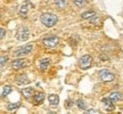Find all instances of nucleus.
I'll return each instance as SVG.
<instances>
[{
	"mask_svg": "<svg viewBox=\"0 0 123 114\" xmlns=\"http://www.w3.org/2000/svg\"><path fill=\"white\" fill-rule=\"evenodd\" d=\"M32 49H33V44H25L21 48H17L16 50H14V56L22 57L25 56V55H29L32 51Z\"/></svg>",
	"mask_w": 123,
	"mask_h": 114,
	"instance_id": "7ed1b4c3",
	"label": "nucleus"
},
{
	"mask_svg": "<svg viewBox=\"0 0 123 114\" xmlns=\"http://www.w3.org/2000/svg\"><path fill=\"white\" fill-rule=\"evenodd\" d=\"M81 17L83 18V19H90V21H92V19L97 18V14L95 12H92V10H89V12H84V13L81 14Z\"/></svg>",
	"mask_w": 123,
	"mask_h": 114,
	"instance_id": "1a4fd4ad",
	"label": "nucleus"
},
{
	"mask_svg": "<svg viewBox=\"0 0 123 114\" xmlns=\"http://www.w3.org/2000/svg\"><path fill=\"white\" fill-rule=\"evenodd\" d=\"M99 78H100L104 82H112L115 80V74L112 73L108 70H101L99 72Z\"/></svg>",
	"mask_w": 123,
	"mask_h": 114,
	"instance_id": "20e7f679",
	"label": "nucleus"
},
{
	"mask_svg": "<svg viewBox=\"0 0 123 114\" xmlns=\"http://www.w3.org/2000/svg\"><path fill=\"white\" fill-rule=\"evenodd\" d=\"M31 7H32V4H31L30 1L24 2V4L21 6V8H19V15H21L22 17H26V15H27V13H29V10H30Z\"/></svg>",
	"mask_w": 123,
	"mask_h": 114,
	"instance_id": "6e6552de",
	"label": "nucleus"
},
{
	"mask_svg": "<svg viewBox=\"0 0 123 114\" xmlns=\"http://www.w3.org/2000/svg\"><path fill=\"white\" fill-rule=\"evenodd\" d=\"M121 97L122 96H121L120 92L115 91V92H112V94L110 95V99L113 101V103H117L119 101H121Z\"/></svg>",
	"mask_w": 123,
	"mask_h": 114,
	"instance_id": "dca6fc26",
	"label": "nucleus"
},
{
	"mask_svg": "<svg viewBox=\"0 0 123 114\" xmlns=\"http://www.w3.org/2000/svg\"><path fill=\"white\" fill-rule=\"evenodd\" d=\"M16 80H17L18 84H27V83H30V80H29V78H27L26 75H19Z\"/></svg>",
	"mask_w": 123,
	"mask_h": 114,
	"instance_id": "f3484780",
	"label": "nucleus"
},
{
	"mask_svg": "<svg viewBox=\"0 0 123 114\" xmlns=\"http://www.w3.org/2000/svg\"><path fill=\"white\" fill-rule=\"evenodd\" d=\"M42 44L47 48H55L59 44V38H58L57 35H49V37H46L42 40Z\"/></svg>",
	"mask_w": 123,
	"mask_h": 114,
	"instance_id": "f03ea898",
	"label": "nucleus"
},
{
	"mask_svg": "<svg viewBox=\"0 0 123 114\" xmlns=\"http://www.w3.org/2000/svg\"><path fill=\"white\" fill-rule=\"evenodd\" d=\"M0 39H4V37H5V34H6V31H5V29H1L0 30Z\"/></svg>",
	"mask_w": 123,
	"mask_h": 114,
	"instance_id": "b1692460",
	"label": "nucleus"
},
{
	"mask_svg": "<svg viewBox=\"0 0 123 114\" xmlns=\"http://www.w3.org/2000/svg\"><path fill=\"white\" fill-rule=\"evenodd\" d=\"M48 101H49V103H50V105L56 106L58 103H59V97H58L57 95H49Z\"/></svg>",
	"mask_w": 123,
	"mask_h": 114,
	"instance_id": "2eb2a0df",
	"label": "nucleus"
},
{
	"mask_svg": "<svg viewBox=\"0 0 123 114\" xmlns=\"http://www.w3.org/2000/svg\"><path fill=\"white\" fill-rule=\"evenodd\" d=\"M12 66H13L14 70H21V69L26 66V61H25V59H22V58L14 59L13 63H12Z\"/></svg>",
	"mask_w": 123,
	"mask_h": 114,
	"instance_id": "0eeeda50",
	"label": "nucleus"
},
{
	"mask_svg": "<svg viewBox=\"0 0 123 114\" xmlns=\"http://www.w3.org/2000/svg\"><path fill=\"white\" fill-rule=\"evenodd\" d=\"M12 87L10 86H5L4 88H2V91H1V97L4 98V97H6L7 95H9L10 92H12Z\"/></svg>",
	"mask_w": 123,
	"mask_h": 114,
	"instance_id": "6ab92c4d",
	"label": "nucleus"
},
{
	"mask_svg": "<svg viewBox=\"0 0 123 114\" xmlns=\"http://www.w3.org/2000/svg\"><path fill=\"white\" fill-rule=\"evenodd\" d=\"M91 64H92V58L90 55H84V56H82L80 58V61H79V65L82 70L89 69L91 66Z\"/></svg>",
	"mask_w": 123,
	"mask_h": 114,
	"instance_id": "423d86ee",
	"label": "nucleus"
},
{
	"mask_svg": "<svg viewBox=\"0 0 123 114\" xmlns=\"http://www.w3.org/2000/svg\"><path fill=\"white\" fill-rule=\"evenodd\" d=\"M33 101H34V104H41V103H43V101H44V95L42 94V92L35 94V95H34V98H33Z\"/></svg>",
	"mask_w": 123,
	"mask_h": 114,
	"instance_id": "4468645a",
	"label": "nucleus"
},
{
	"mask_svg": "<svg viewBox=\"0 0 123 114\" xmlns=\"http://www.w3.org/2000/svg\"><path fill=\"white\" fill-rule=\"evenodd\" d=\"M7 61H8V57L5 56V55H1V58H0V64H1V67H4L5 64L7 63Z\"/></svg>",
	"mask_w": 123,
	"mask_h": 114,
	"instance_id": "4be33fe9",
	"label": "nucleus"
},
{
	"mask_svg": "<svg viewBox=\"0 0 123 114\" xmlns=\"http://www.w3.org/2000/svg\"><path fill=\"white\" fill-rule=\"evenodd\" d=\"M46 1H48V0H46Z\"/></svg>",
	"mask_w": 123,
	"mask_h": 114,
	"instance_id": "393cba45",
	"label": "nucleus"
},
{
	"mask_svg": "<svg viewBox=\"0 0 123 114\" xmlns=\"http://www.w3.org/2000/svg\"><path fill=\"white\" fill-rule=\"evenodd\" d=\"M68 0H55V5L58 9H65L67 7Z\"/></svg>",
	"mask_w": 123,
	"mask_h": 114,
	"instance_id": "f8f14e48",
	"label": "nucleus"
},
{
	"mask_svg": "<svg viewBox=\"0 0 123 114\" xmlns=\"http://www.w3.org/2000/svg\"><path fill=\"white\" fill-rule=\"evenodd\" d=\"M22 94L24 95V97L25 98H27V99H30L31 97L33 96V94H34V89L33 88H24L22 90Z\"/></svg>",
	"mask_w": 123,
	"mask_h": 114,
	"instance_id": "9b49d317",
	"label": "nucleus"
},
{
	"mask_svg": "<svg viewBox=\"0 0 123 114\" xmlns=\"http://www.w3.org/2000/svg\"><path fill=\"white\" fill-rule=\"evenodd\" d=\"M49 64H50V59L49 58H43L40 61V70L41 71H46L48 69Z\"/></svg>",
	"mask_w": 123,
	"mask_h": 114,
	"instance_id": "ddd939ff",
	"label": "nucleus"
},
{
	"mask_svg": "<svg viewBox=\"0 0 123 114\" xmlns=\"http://www.w3.org/2000/svg\"><path fill=\"white\" fill-rule=\"evenodd\" d=\"M84 114H100V113H99L98 111L93 110V108H90V110L86 111V112H84Z\"/></svg>",
	"mask_w": 123,
	"mask_h": 114,
	"instance_id": "5701e85b",
	"label": "nucleus"
},
{
	"mask_svg": "<svg viewBox=\"0 0 123 114\" xmlns=\"http://www.w3.org/2000/svg\"><path fill=\"white\" fill-rule=\"evenodd\" d=\"M40 19H41V22H42V24H43L44 26L47 27H53L56 25V23H57L58 18L57 16L55 15V14H51V13H44L41 15V17H40Z\"/></svg>",
	"mask_w": 123,
	"mask_h": 114,
	"instance_id": "f257e3e1",
	"label": "nucleus"
},
{
	"mask_svg": "<svg viewBox=\"0 0 123 114\" xmlns=\"http://www.w3.org/2000/svg\"><path fill=\"white\" fill-rule=\"evenodd\" d=\"M30 37V31L27 30V27L25 26H21L17 30V33H16V38H17L19 41H26Z\"/></svg>",
	"mask_w": 123,
	"mask_h": 114,
	"instance_id": "39448f33",
	"label": "nucleus"
},
{
	"mask_svg": "<svg viewBox=\"0 0 123 114\" xmlns=\"http://www.w3.org/2000/svg\"><path fill=\"white\" fill-rule=\"evenodd\" d=\"M103 104L105 105V108L107 111H113L114 110V103L110 99V97L108 98H103Z\"/></svg>",
	"mask_w": 123,
	"mask_h": 114,
	"instance_id": "9d476101",
	"label": "nucleus"
},
{
	"mask_svg": "<svg viewBox=\"0 0 123 114\" xmlns=\"http://www.w3.org/2000/svg\"><path fill=\"white\" fill-rule=\"evenodd\" d=\"M89 0H73V4L76 6V7H79V8H82L84 7L86 5L88 4Z\"/></svg>",
	"mask_w": 123,
	"mask_h": 114,
	"instance_id": "a211bd4d",
	"label": "nucleus"
},
{
	"mask_svg": "<svg viewBox=\"0 0 123 114\" xmlns=\"http://www.w3.org/2000/svg\"><path fill=\"white\" fill-rule=\"evenodd\" d=\"M76 105H78V107L81 108V110H86V108H87V105H86V103H84L82 99H79V101H76Z\"/></svg>",
	"mask_w": 123,
	"mask_h": 114,
	"instance_id": "412c9836",
	"label": "nucleus"
},
{
	"mask_svg": "<svg viewBox=\"0 0 123 114\" xmlns=\"http://www.w3.org/2000/svg\"><path fill=\"white\" fill-rule=\"evenodd\" d=\"M18 106H19V104L18 103H9V104H7V106H6V108L9 111V112H12V111H15L16 108H17Z\"/></svg>",
	"mask_w": 123,
	"mask_h": 114,
	"instance_id": "aec40b11",
	"label": "nucleus"
}]
</instances>
